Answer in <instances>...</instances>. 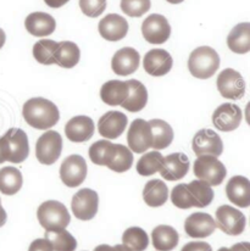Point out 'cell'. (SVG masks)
Listing matches in <instances>:
<instances>
[{
	"label": "cell",
	"mask_w": 250,
	"mask_h": 251,
	"mask_svg": "<svg viewBox=\"0 0 250 251\" xmlns=\"http://www.w3.org/2000/svg\"><path fill=\"white\" fill-rule=\"evenodd\" d=\"M81 59V50L74 42L64 41L57 43L55 50V64L64 69H72L76 66Z\"/></svg>",
	"instance_id": "83f0119b"
},
{
	"label": "cell",
	"mask_w": 250,
	"mask_h": 251,
	"mask_svg": "<svg viewBox=\"0 0 250 251\" xmlns=\"http://www.w3.org/2000/svg\"><path fill=\"white\" fill-rule=\"evenodd\" d=\"M94 251H132L129 250L128 248L125 247L124 244H117L115 245V247H110V245H106V244H102V245H99V247H97Z\"/></svg>",
	"instance_id": "ee69618b"
},
{
	"label": "cell",
	"mask_w": 250,
	"mask_h": 251,
	"mask_svg": "<svg viewBox=\"0 0 250 251\" xmlns=\"http://www.w3.org/2000/svg\"><path fill=\"white\" fill-rule=\"evenodd\" d=\"M220 67V56L210 47H199L193 50L188 60V69L192 76L207 79L214 76Z\"/></svg>",
	"instance_id": "7a4b0ae2"
},
{
	"label": "cell",
	"mask_w": 250,
	"mask_h": 251,
	"mask_svg": "<svg viewBox=\"0 0 250 251\" xmlns=\"http://www.w3.org/2000/svg\"><path fill=\"white\" fill-rule=\"evenodd\" d=\"M127 83L129 87L128 97L125 102H122L121 106L129 112L142 111L148 102V92L146 85L137 79H129Z\"/></svg>",
	"instance_id": "484cf974"
},
{
	"label": "cell",
	"mask_w": 250,
	"mask_h": 251,
	"mask_svg": "<svg viewBox=\"0 0 250 251\" xmlns=\"http://www.w3.org/2000/svg\"><path fill=\"white\" fill-rule=\"evenodd\" d=\"M99 207V197L96 190L89 188L78 190L72 198L71 209L75 217L81 221H89L96 217Z\"/></svg>",
	"instance_id": "ba28073f"
},
{
	"label": "cell",
	"mask_w": 250,
	"mask_h": 251,
	"mask_svg": "<svg viewBox=\"0 0 250 251\" xmlns=\"http://www.w3.org/2000/svg\"><path fill=\"white\" fill-rule=\"evenodd\" d=\"M122 243L132 251H144L149 245V237L142 228L131 227L122 234Z\"/></svg>",
	"instance_id": "e575fe53"
},
{
	"label": "cell",
	"mask_w": 250,
	"mask_h": 251,
	"mask_svg": "<svg viewBox=\"0 0 250 251\" xmlns=\"http://www.w3.org/2000/svg\"><path fill=\"white\" fill-rule=\"evenodd\" d=\"M216 227L227 235L242 234L246 229L247 220L242 211L234 209L229 205H222L216 210Z\"/></svg>",
	"instance_id": "52a82bcc"
},
{
	"label": "cell",
	"mask_w": 250,
	"mask_h": 251,
	"mask_svg": "<svg viewBox=\"0 0 250 251\" xmlns=\"http://www.w3.org/2000/svg\"><path fill=\"white\" fill-rule=\"evenodd\" d=\"M217 251H231V249H228V248H221V249H219Z\"/></svg>",
	"instance_id": "f5cc1de1"
},
{
	"label": "cell",
	"mask_w": 250,
	"mask_h": 251,
	"mask_svg": "<svg viewBox=\"0 0 250 251\" xmlns=\"http://www.w3.org/2000/svg\"><path fill=\"white\" fill-rule=\"evenodd\" d=\"M143 199L150 207H160L169 199V188L161 179L149 180L143 190Z\"/></svg>",
	"instance_id": "f1b7e54d"
},
{
	"label": "cell",
	"mask_w": 250,
	"mask_h": 251,
	"mask_svg": "<svg viewBox=\"0 0 250 251\" xmlns=\"http://www.w3.org/2000/svg\"><path fill=\"white\" fill-rule=\"evenodd\" d=\"M6 220H7L6 211L4 210V207H1V209H0V227H2V226L6 223Z\"/></svg>",
	"instance_id": "c3c4849f"
},
{
	"label": "cell",
	"mask_w": 250,
	"mask_h": 251,
	"mask_svg": "<svg viewBox=\"0 0 250 251\" xmlns=\"http://www.w3.org/2000/svg\"><path fill=\"white\" fill-rule=\"evenodd\" d=\"M142 34L150 44H164L171 34V26L165 16L152 14L142 24Z\"/></svg>",
	"instance_id": "7c38bea8"
},
{
	"label": "cell",
	"mask_w": 250,
	"mask_h": 251,
	"mask_svg": "<svg viewBox=\"0 0 250 251\" xmlns=\"http://www.w3.org/2000/svg\"><path fill=\"white\" fill-rule=\"evenodd\" d=\"M22 116L31 127L47 130L59 122L60 112L56 105L50 100L44 98H32L25 102Z\"/></svg>",
	"instance_id": "6da1fadb"
},
{
	"label": "cell",
	"mask_w": 250,
	"mask_h": 251,
	"mask_svg": "<svg viewBox=\"0 0 250 251\" xmlns=\"http://www.w3.org/2000/svg\"><path fill=\"white\" fill-rule=\"evenodd\" d=\"M37 217L46 232H59L66 229L71 221V216L66 206L56 200H48L41 204L37 210Z\"/></svg>",
	"instance_id": "3957f363"
},
{
	"label": "cell",
	"mask_w": 250,
	"mask_h": 251,
	"mask_svg": "<svg viewBox=\"0 0 250 251\" xmlns=\"http://www.w3.org/2000/svg\"><path fill=\"white\" fill-rule=\"evenodd\" d=\"M133 165V154L129 148L122 144H115V152L111 161L107 165V168L114 172L122 173L128 171Z\"/></svg>",
	"instance_id": "836d02e7"
},
{
	"label": "cell",
	"mask_w": 250,
	"mask_h": 251,
	"mask_svg": "<svg viewBox=\"0 0 250 251\" xmlns=\"http://www.w3.org/2000/svg\"><path fill=\"white\" fill-rule=\"evenodd\" d=\"M6 162V154H5V144L4 138L0 137V164Z\"/></svg>",
	"instance_id": "7dc6e473"
},
{
	"label": "cell",
	"mask_w": 250,
	"mask_h": 251,
	"mask_svg": "<svg viewBox=\"0 0 250 251\" xmlns=\"http://www.w3.org/2000/svg\"><path fill=\"white\" fill-rule=\"evenodd\" d=\"M62 151V138L55 130H48L39 137L36 144L37 160L42 165H52Z\"/></svg>",
	"instance_id": "8992f818"
},
{
	"label": "cell",
	"mask_w": 250,
	"mask_h": 251,
	"mask_svg": "<svg viewBox=\"0 0 250 251\" xmlns=\"http://www.w3.org/2000/svg\"><path fill=\"white\" fill-rule=\"evenodd\" d=\"M46 238L51 243L54 251H75L77 248V240L66 229L46 232Z\"/></svg>",
	"instance_id": "8d00e7d4"
},
{
	"label": "cell",
	"mask_w": 250,
	"mask_h": 251,
	"mask_svg": "<svg viewBox=\"0 0 250 251\" xmlns=\"http://www.w3.org/2000/svg\"><path fill=\"white\" fill-rule=\"evenodd\" d=\"M171 201L176 207L182 210L192 209L194 207L191 193H189L187 184H178L174 188L171 193Z\"/></svg>",
	"instance_id": "f35d334b"
},
{
	"label": "cell",
	"mask_w": 250,
	"mask_h": 251,
	"mask_svg": "<svg viewBox=\"0 0 250 251\" xmlns=\"http://www.w3.org/2000/svg\"><path fill=\"white\" fill-rule=\"evenodd\" d=\"M231 251H250V243L242 242L237 243L231 248Z\"/></svg>",
	"instance_id": "bcb514c9"
},
{
	"label": "cell",
	"mask_w": 250,
	"mask_h": 251,
	"mask_svg": "<svg viewBox=\"0 0 250 251\" xmlns=\"http://www.w3.org/2000/svg\"><path fill=\"white\" fill-rule=\"evenodd\" d=\"M187 187H188L189 193H191L194 207L202 209V207L209 206L212 202V200H214V190L205 182L193 180V182L188 183Z\"/></svg>",
	"instance_id": "1f68e13d"
},
{
	"label": "cell",
	"mask_w": 250,
	"mask_h": 251,
	"mask_svg": "<svg viewBox=\"0 0 250 251\" xmlns=\"http://www.w3.org/2000/svg\"><path fill=\"white\" fill-rule=\"evenodd\" d=\"M24 184L22 173L17 168L7 166L0 170V192L5 195H15Z\"/></svg>",
	"instance_id": "4dcf8cb0"
},
{
	"label": "cell",
	"mask_w": 250,
	"mask_h": 251,
	"mask_svg": "<svg viewBox=\"0 0 250 251\" xmlns=\"http://www.w3.org/2000/svg\"><path fill=\"white\" fill-rule=\"evenodd\" d=\"M5 41H6V36H5V32L0 28V49L4 47Z\"/></svg>",
	"instance_id": "681fc988"
},
{
	"label": "cell",
	"mask_w": 250,
	"mask_h": 251,
	"mask_svg": "<svg viewBox=\"0 0 250 251\" xmlns=\"http://www.w3.org/2000/svg\"><path fill=\"white\" fill-rule=\"evenodd\" d=\"M93 120L88 116H76L70 120L65 126V134L67 139L74 143H84L94 134Z\"/></svg>",
	"instance_id": "44dd1931"
},
{
	"label": "cell",
	"mask_w": 250,
	"mask_h": 251,
	"mask_svg": "<svg viewBox=\"0 0 250 251\" xmlns=\"http://www.w3.org/2000/svg\"><path fill=\"white\" fill-rule=\"evenodd\" d=\"M152 245L157 251H171L178 245L179 235L171 226H157L151 233Z\"/></svg>",
	"instance_id": "4316f807"
},
{
	"label": "cell",
	"mask_w": 250,
	"mask_h": 251,
	"mask_svg": "<svg viewBox=\"0 0 250 251\" xmlns=\"http://www.w3.org/2000/svg\"><path fill=\"white\" fill-rule=\"evenodd\" d=\"M227 45L234 54L250 51V22H242L234 26L227 37Z\"/></svg>",
	"instance_id": "d4e9b609"
},
{
	"label": "cell",
	"mask_w": 250,
	"mask_h": 251,
	"mask_svg": "<svg viewBox=\"0 0 250 251\" xmlns=\"http://www.w3.org/2000/svg\"><path fill=\"white\" fill-rule=\"evenodd\" d=\"M172 65H174V60H172L171 54L164 49H152L144 56V70L150 76H165L171 71Z\"/></svg>",
	"instance_id": "2e32d148"
},
{
	"label": "cell",
	"mask_w": 250,
	"mask_h": 251,
	"mask_svg": "<svg viewBox=\"0 0 250 251\" xmlns=\"http://www.w3.org/2000/svg\"><path fill=\"white\" fill-rule=\"evenodd\" d=\"M189 159L183 152H175L164 157L160 175L164 179L175 182L181 180L189 171Z\"/></svg>",
	"instance_id": "ac0fdd59"
},
{
	"label": "cell",
	"mask_w": 250,
	"mask_h": 251,
	"mask_svg": "<svg viewBox=\"0 0 250 251\" xmlns=\"http://www.w3.org/2000/svg\"><path fill=\"white\" fill-rule=\"evenodd\" d=\"M127 122L128 119L124 112L107 111L100 117L98 122L99 134L105 139H116L125 132Z\"/></svg>",
	"instance_id": "ffe728a7"
},
{
	"label": "cell",
	"mask_w": 250,
	"mask_h": 251,
	"mask_svg": "<svg viewBox=\"0 0 250 251\" xmlns=\"http://www.w3.org/2000/svg\"><path fill=\"white\" fill-rule=\"evenodd\" d=\"M127 143L131 151L137 154L148 151L152 144V133L149 121L142 119L134 120L127 133Z\"/></svg>",
	"instance_id": "4fadbf2b"
},
{
	"label": "cell",
	"mask_w": 250,
	"mask_h": 251,
	"mask_svg": "<svg viewBox=\"0 0 250 251\" xmlns=\"http://www.w3.org/2000/svg\"><path fill=\"white\" fill-rule=\"evenodd\" d=\"M25 27L34 37H47L54 33L56 22L46 12H32L25 20Z\"/></svg>",
	"instance_id": "603a6c76"
},
{
	"label": "cell",
	"mask_w": 250,
	"mask_h": 251,
	"mask_svg": "<svg viewBox=\"0 0 250 251\" xmlns=\"http://www.w3.org/2000/svg\"><path fill=\"white\" fill-rule=\"evenodd\" d=\"M99 33L105 41L119 42L126 37L128 32V22L117 14H109L100 20Z\"/></svg>",
	"instance_id": "e0dca14e"
},
{
	"label": "cell",
	"mask_w": 250,
	"mask_h": 251,
	"mask_svg": "<svg viewBox=\"0 0 250 251\" xmlns=\"http://www.w3.org/2000/svg\"><path fill=\"white\" fill-rule=\"evenodd\" d=\"M115 152V144L109 140H98L89 148V159L99 166H107Z\"/></svg>",
	"instance_id": "d6a6232c"
},
{
	"label": "cell",
	"mask_w": 250,
	"mask_h": 251,
	"mask_svg": "<svg viewBox=\"0 0 250 251\" xmlns=\"http://www.w3.org/2000/svg\"><path fill=\"white\" fill-rule=\"evenodd\" d=\"M46 1V4L48 5V6L52 7V9H57V7H61L64 6L66 2H69L70 0H44Z\"/></svg>",
	"instance_id": "f6af8a7d"
},
{
	"label": "cell",
	"mask_w": 250,
	"mask_h": 251,
	"mask_svg": "<svg viewBox=\"0 0 250 251\" xmlns=\"http://www.w3.org/2000/svg\"><path fill=\"white\" fill-rule=\"evenodd\" d=\"M162 162H164V156L159 151L146 152L137 162V172L144 177H149L156 172H160Z\"/></svg>",
	"instance_id": "d590c367"
},
{
	"label": "cell",
	"mask_w": 250,
	"mask_h": 251,
	"mask_svg": "<svg viewBox=\"0 0 250 251\" xmlns=\"http://www.w3.org/2000/svg\"><path fill=\"white\" fill-rule=\"evenodd\" d=\"M141 55L134 48L126 47L117 50L111 60V69L119 76H128L138 70Z\"/></svg>",
	"instance_id": "9a60e30c"
},
{
	"label": "cell",
	"mask_w": 250,
	"mask_h": 251,
	"mask_svg": "<svg viewBox=\"0 0 250 251\" xmlns=\"http://www.w3.org/2000/svg\"><path fill=\"white\" fill-rule=\"evenodd\" d=\"M216 228V222L214 218L205 212H194L184 222L186 233L191 238L196 239L210 237Z\"/></svg>",
	"instance_id": "d6986e66"
},
{
	"label": "cell",
	"mask_w": 250,
	"mask_h": 251,
	"mask_svg": "<svg viewBox=\"0 0 250 251\" xmlns=\"http://www.w3.org/2000/svg\"><path fill=\"white\" fill-rule=\"evenodd\" d=\"M86 177L87 164L81 155H70L62 161L60 167V178L66 187H79Z\"/></svg>",
	"instance_id": "30bf717a"
},
{
	"label": "cell",
	"mask_w": 250,
	"mask_h": 251,
	"mask_svg": "<svg viewBox=\"0 0 250 251\" xmlns=\"http://www.w3.org/2000/svg\"><path fill=\"white\" fill-rule=\"evenodd\" d=\"M28 251H54L51 243L47 238L36 239L31 243Z\"/></svg>",
	"instance_id": "b9f144b4"
},
{
	"label": "cell",
	"mask_w": 250,
	"mask_h": 251,
	"mask_svg": "<svg viewBox=\"0 0 250 251\" xmlns=\"http://www.w3.org/2000/svg\"><path fill=\"white\" fill-rule=\"evenodd\" d=\"M242 110L238 105L226 102L215 110L212 114V124L221 132H232L239 127L242 122Z\"/></svg>",
	"instance_id": "5bb4252c"
},
{
	"label": "cell",
	"mask_w": 250,
	"mask_h": 251,
	"mask_svg": "<svg viewBox=\"0 0 250 251\" xmlns=\"http://www.w3.org/2000/svg\"><path fill=\"white\" fill-rule=\"evenodd\" d=\"M1 207H2V206H1V201H0V209H1Z\"/></svg>",
	"instance_id": "db71d44e"
},
{
	"label": "cell",
	"mask_w": 250,
	"mask_h": 251,
	"mask_svg": "<svg viewBox=\"0 0 250 251\" xmlns=\"http://www.w3.org/2000/svg\"><path fill=\"white\" fill-rule=\"evenodd\" d=\"M192 148L197 156H204V155H210V156L219 157L224 152V143L221 138L214 132L212 129H200L196 133L192 142Z\"/></svg>",
	"instance_id": "8fae6325"
},
{
	"label": "cell",
	"mask_w": 250,
	"mask_h": 251,
	"mask_svg": "<svg viewBox=\"0 0 250 251\" xmlns=\"http://www.w3.org/2000/svg\"><path fill=\"white\" fill-rule=\"evenodd\" d=\"M150 0H121V10L131 17H141L150 10Z\"/></svg>",
	"instance_id": "ab89813d"
},
{
	"label": "cell",
	"mask_w": 250,
	"mask_h": 251,
	"mask_svg": "<svg viewBox=\"0 0 250 251\" xmlns=\"http://www.w3.org/2000/svg\"><path fill=\"white\" fill-rule=\"evenodd\" d=\"M226 194L236 206L246 209L250 206V180L243 176H234L226 185Z\"/></svg>",
	"instance_id": "7402d4cb"
},
{
	"label": "cell",
	"mask_w": 250,
	"mask_h": 251,
	"mask_svg": "<svg viewBox=\"0 0 250 251\" xmlns=\"http://www.w3.org/2000/svg\"><path fill=\"white\" fill-rule=\"evenodd\" d=\"M57 43L51 39H42L37 42L33 47V56L39 64L52 65L55 64V50Z\"/></svg>",
	"instance_id": "74e56055"
},
{
	"label": "cell",
	"mask_w": 250,
	"mask_h": 251,
	"mask_svg": "<svg viewBox=\"0 0 250 251\" xmlns=\"http://www.w3.org/2000/svg\"><path fill=\"white\" fill-rule=\"evenodd\" d=\"M6 161L21 164L28 157L29 144L26 132L21 128H10L4 135Z\"/></svg>",
	"instance_id": "5b68a950"
},
{
	"label": "cell",
	"mask_w": 250,
	"mask_h": 251,
	"mask_svg": "<svg viewBox=\"0 0 250 251\" xmlns=\"http://www.w3.org/2000/svg\"><path fill=\"white\" fill-rule=\"evenodd\" d=\"M246 121H247V124L250 126V101L247 104V106H246Z\"/></svg>",
	"instance_id": "f907efd6"
},
{
	"label": "cell",
	"mask_w": 250,
	"mask_h": 251,
	"mask_svg": "<svg viewBox=\"0 0 250 251\" xmlns=\"http://www.w3.org/2000/svg\"><path fill=\"white\" fill-rule=\"evenodd\" d=\"M82 12L88 17H98L106 9V0H79Z\"/></svg>",
	"instance_id": "60d3db41"
},
{
	"label": "cell",
	"mask_w": 250,
	"mask_h": 251,
	"mask_svg": "<svg viewBox=\"0 0 250 251\" xmlns=\"http://www.w3.org/2000/svg\"><path fill=\"white\" fill-rule=\"evenodd\" d=\"M129 93V87L127 82L117 81H109L101 85L100 89V98L102 101L110 106H117L122 105L125 100L127 99Z\"/></svg>",
	"instance_id": "cb8c5ba5"
},
{
	"label": "cell",
	"mask_w": 250,
	"mask_h": 251,
	"mask_svg": "<svg viewBox=\"0 0 250 251\" xmlns=\"http://www.w3.org/2000/svg\"><path fill=\"white\" fill-rule=\"evenodd\" d=\"M166 1H169L170 4H181L184 0H166Z\"/></svg>",
	"instance_id": "816d5d0a"
},
{
	"label": "cell",
	"mask_w": 250,
	"mask_h": 251,
	"mask_svg": "<svg viewBox=\"0 0 250 251\" xmlns=\"http://www.w3.org/2000/svg\"><path fill=\"white\" fill-rule=\"evenodd\" d=\"M217 89L225 99L239 100L246 94V82L242 75L233 69H226L217 77Z\"/></svg>",
	"instance_id": "9c48e42d"
},
{
	"label": "cell",
	"mask_w": 250,
	"mask_h": 251,
	"mask_svg": "<svg viewBox=\"0 0 250 251\" xmlns=\"http://www.w3.org/2000/svg\"><path fill=\"white\" fill-rule=\"evenodd\" d=\"M152 133V144L151 148L154 150L166 149L174 142V130L171 126L162 120H151L149 121Z\"/></svg>",
	"instance_id": "f546056e"
},
{
	"label": "cell",
	"mask_w": 250,
	"mask_h": 251,
	"mask_svg": "<svg viewBox=\"0 0 250 251\" xmlns=\"http://www.w3.org/2000/svg\"><path fill=\"white\" fill-rule=\"evenodd\" d=\"M181 251H212V249L206 242H191L187 243Z\"/></svg>",
	"instance_id": "7bdbcfd3"
},
{
	"label": "cell",
	"mask_w": 250,
	"mask_h": 251,
	"mask_svg": "<svg viewBox=\"0 0 250 251\" xmlns=\"http://www.w3.org/2000/svg\"><path fill=\"white\" fill-rule=\"evenodd\" d=\"M194 175L201 182H205L210 187L220 185L227 176L225 165L217 157L204 155L199 156L194 162Z\"/></svg>",
	"instance_id": "277c9868"
}]
</instances>
